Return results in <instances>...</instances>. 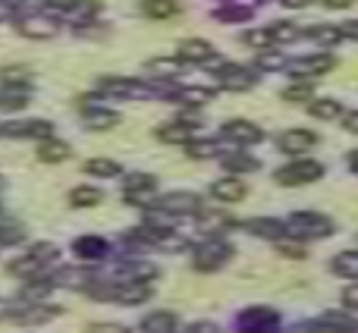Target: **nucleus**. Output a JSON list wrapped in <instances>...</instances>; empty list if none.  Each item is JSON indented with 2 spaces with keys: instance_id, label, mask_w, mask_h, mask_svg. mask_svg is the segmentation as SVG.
Segmentation results:
<instances>
[{
  "instance_id": "cd10ccee",
  "label": "nucleus",
  "mask_w": 358,
  "mask_h": 333,
  "mask_svg": "<svg viewBox=\"0 0 358 333\" xmlns=\"http://www.w3.org/2000/svg\"><path fill=\"white\" fill-rule=\"evenodd\" d=\"M38 157L44 164H60L69 157V145L66 142H57V139H41V148H38Z\"/></svg>"
},
{
  "instance_id": "f8f14e48",
  "label": "nucleus",
  "mask_w": 358,
  "mask_h": 333,
  "mask_svg": "<svg viewBox=\"0 0 358 333\" xmlns=\"http://www.w3.org/2000/svg\"><path fill=\"white\" fill-rule=\"evenodd\" d=\"M0 136H6V139H50V123H44V120L6 123V126H0Z\"/></svg>"
},
{
  "instance_id": "f257e3e1",
  "label": "nucleus",
  "mask_w": 358,
  "mask_h": 333,
  "mask_svg": "<svg viewBox=\"0 0 358 333\" xmlns=\"http://www.w3.org/2000/svg\"><path fill=\"white\" fill-rule=\"evenodd\" d=\"M286 229L296 239H327L334 233V220L324 214H311V211H299L286 220Z\"/></svg>"
},
{
  "instance_id": "e433bc0d",
  "label": "nucleus",
  "mask_w": 358,
  "mask_h": 333,
  "mask_svg": "<svg viewBox=\"0 0 358 333\" xmlns=\"http://www.w3.org/2000/svg\"><path fill=\"white\" fill-rule=\"evenodd\" d=\"M85 173L110 179V176H120V164H117V161H104V157H94V161L85 164Z\"/></svg>"
},
{
  "instance_id": "4c0bfd02",
  "label": "nucleus",
  "mask_w": 358,
  "mask_h": 333,
  "mask_svg": "<svg viewBox=\"0 0 358 333\" xmlns=\"http://www.w3.org/2000/svg\"><path fill=\"white\" fill-rule=\"evenodd\" d=\"M145 16H155V19H164V16H173V13H179V6L173 3V0H145Z\"/></svg>"
},
{
  "instance_id": "c9c22d12",
  "label": "nucleus",
  "mask_w": 358,
  "mask_h": 333,
  "mask_svg": "<svg viewBox=\"0 0 358 333\" xmlns=\"http://www.w3.org/2000/svg\"><path fill=\"white\" fill-rule=\"evenodd\" d=\"M120 274H123L126 280H136V283H145V280L157 277V267H155V264H145V261H138V264H126V267H120Z\"/></svg>"
},
{
  "instance_id": "5701e85b",
  "label": "nucleus",
  "mask_w": 358,
  "mask_h": 333,
  "mask_svg": "<svg viewBox=\"0 0 358 333\" xmlns=\"http://www.w3.org/2000/svg\"><path fill=\"white\" fill-rule=\"evenodd\" d=\"M98 13H101V0H73V6L66 10V16L73 19L76 25H85V22H92Z\"/></svg>"
},
{
  "instance_id": "9b49d317",
  "label": "nucleus",
  "mask_w": 358,
  "mask_h": 333,
  "mask_svg": "<svg viewBox=\"0 0 358 333\" xmlns=\"http://www.w3.org/2000/svg\"><path fill=\"white\" fill-rule=\"evenodd\" d=\"M280 151H286V155H305L308 148H315L317 145V132L311 129H286L283 136L277 139Z\"/></svg>"
},
{
  "instance_id": "7ed1b4c3",
  "label": "nucleus",
  "mask_w": 358,
  "mask_h": 333,
  "mask_svg": "<svg viewBox=\"0 0 358 333\" xmlns=\"http://www.w3.org/2000/svg\"><path fill=\"white\" fill-rule=\"evenodd\" d=\"M54 258H57V248L54 246H35L29 255H25V258L13 261L10 274H16V277H22V280H31V277H38V274H41Z\"/></svg>"
},
{
  "instance_id": "aec40b11",
  "label": "nucleus",
  "mask_w": 358,
  "mask_h": 333,
  "mask_svg": "<svg viewBox=\"0 0 358 333\" xmlns=\"http://www.w3.org/2000/svg\"><path fill=\"white\" fill-rule=\"evenodd\" d=\"M19 35L41 41V38L54 35V22H50V19H44V16H25V19H19Z\"/></svg>"
},
{
  "instance_id": "6e6d98bb",
  "label": "nucleus",
  "mask_w": 358,
  "mask_h": 333,
  "mask_svg": "<svg viewBox=\"0 0 358 333\" xmlns=\"http://www.w3.org/2000/svg\"><path fill=\"white\" fill-rule=\"evenodd\" d=\"M349 166H352V170L358 173V151H352V155H349Z\"/></svg>"
},
{
  "instance_id": "79ce46f5",
  "label": "nucleus",
  "mask_w": 358,
  "mask_h": 333,
  "mask_svg": "<svg viewBox=\"0 0 358 333\" xmlns=\"http://www.w3.org/2000/svg\"><path fill=\"white\" fill-rule=\"evenodd\" d=\"M25 229L19 227V223H0V246H16V242H22Z\"/></svg>"
},
{
  "instance_id": "39448f33",
  "label": "nucleus",
  "mask_w": 358,
  "mask_h": 333,
  "mask_svg": "<svg viewBox=\"0 0 358 333\" xmlns=\"http://www.w3.org/2000/svg\"><path fill=\"white\" fill-rule=\"evenodd\" d=\"M321 176H324V166L317 161H292L277 170L280 185H308V183H317Z\"/></svg>"
},
{
  "instance_id": "72a5a7b5",
  "label": "nucleus",
  "mask_w": 358,
  "mask_h": 333,
  "mask_svg": "<svg viewBox=\"0 0 358 333\" xmlns=\"http://www.w3.org/2000/svg\"><path fill=\"white\" fill-rule=\"evenodd\" d=\"M94 280L92 271H73V267H66V271L57 274V283L60 286H82V290H88Z\"/></svg>"
},
{
  "instance_id": "58836bf2",
  "label": "nucleus",
  "mask_w": 358,
  "mask_h": 333,
  "mask_svg": "<svg viewBox=\"0 0 358 333\" xmlns=\"http://www.w3.org/2000/svg\"><path fill=\"white\" fill-rule=\"evenodd\" d=\"M258 66H261V69H267V73H277V69H286V66H289V60H286V54L261 50V54H258Z\"/></svg>"
},
{
  "instance_id": "a211bd4d",
  "label": "nucleus",
  "mask_w": 358,
  "mask_h": 333,
  "mask_svg": "<svg viewBox=\"0 0 358 333\" xmlns=\"http://www.w3.org/2000/svg\"><path fill=\"white\" fill-rule=\"evenodd\" d=\"M210 195L227 204L242 201V198H245V183H242V179H217V183L210 185Z\"/></svg>"
},
{
  "instance_id": "13d9d810",
  "label": "nucleus",
  "mask_w": 358,
  "mask_h": 333,
  "mask_svg": "<svg viewBox=\"0 0 358 333\" xmlns=\"http://www.w3.org/2000/svg\"><path fill=\"white\" fill-rule=\"evenodd\" d=\"M352 333H358V327H355V330H352Z\"/></svg>"
},
{
  "instance_id": "8fccbe9b",
  "label": "nucleus",
  "mask_w": 358,
  "mask_h": 333,
  "mask_svg": "<svg viewBox=\"0 0 358 333\" xmlns=\"http://www.w3.org/2000/svg\"><path fill=\"white\" fill-rule=\"evenodd\" d=\"M185 333H220V330H217V324H210V321H201V324H192V327L185 330Z\"/></svg>"
},
{
  "instance_id": "423d86ee",
  "label": "nucleus",
  "mask_w": 358,
  "mask_h": 333,
  "mask_svg": "<svg viewBox=\"0 0 358 333\" xmlns=\"http://www.w3.org/2000/svg\"><path fill=\"white\" fill-rule=\"evenodd\" d=\"M336 66V57L334 54H311V57H302V60L289 63V76L292 79H317V76L330 73Z\"/></svg>"
},
{
  "instance_id": "2eb2a0df",
  "label": "nucleus",
  "mask_w": 358,
  "mask_h": 333,
  "mask_svg": "<svg viewBox=\"0 0 358 333\" xmlns=\"http://www.w3.org/2000/svg\"><path fill=\"white\" fill-rule=\"evenodd\" d=\"M176 57L185 63H214V48L208 41H201V38H189V41L179 44Z\"/></svg>"
},
{
  "instance_id": "393cba45",
  "label": "nucleus",
  "mask_w": 358,
  "mask_h": 333,
  "mask_svg": "<svg viewBox=\"0 0 358 333\" xmlns=\"http://www.w3.org/2000/svg\"><path fill=\"white\" fill-rule=\"evenodd\" d=\"M305 35L311 38V41H317V44H324V48H336V44L343 41V29L340 25H311Z\"/></svg>"
},
{
  "instance_id": "c85d7f7f",
  "label": "nucleus",
  "mask_w": 358,
  "mask_h": 333,
  "mask_svg": "<svg viewBox=\"0 0 358 333\" xmlns=\"http://www.w3.org/2000/svg\"><path fill=\"white\" fill-rule=\"evenodd\" d=\"M308 113L317 120H336V117H343V104H336L334 98H311Z\"/></svg>"
},
{
  "instance_id": "37998d69",
  "label": "nucleus",
  "mask_w": 358,
  "mask_h": 333,
  "mask_svg": "<svg viewBox=\"0 0 358 333\" xmlns=\"http://www.w3.org/2000/svg\"><path fill=\"white\" fill-rule=\"evenodd\" d=\"M242 41L252 44V48L264 50L267 44H273V35H271V29H252V31H245V35H242Z\"/></svg>"
},
{
  "instance_id": "473e14b6",
  "label": "nucleus",
  "mask_w": 358,
  "mask_h": 333,
  "mask_svg": "<svg viewBox=\"0 0 358 333\" xmlns=\"http://www.w3.org/2000/svg\"><path fill=\"white\" fill-rule=\"evenodd\" d=\"M101 189H92V185H79V189L69 192V204H76V208H94V204H101Z\"/></svg>"
},
{
  "instance_id": "b1692460",
  "label": "nucleus",
  "mask_w": 358,
  "mask_h": 333,
  "mask_svg": "<svg viewBox=\"0 0 358 333\" xmlns=\"http://www.w3.org/2000/svg\"><path fill=\"white\" fill-rule=\"evenodd\" d=\"M311 98H315V82L311 79H296L292 85L283 88V101H289V104H308Z\"/></svg>"
},
{
  "instance_id": "a18cd8bd",
  "label": "nucleus",
  "mask_w": 358,
  "mask_h": 333,
  "mask_svg": "<svg viewBox=\"0 0 358 333\" xmlns=\"http://www.w3.org/2000/svg\"><path fill=\"white\" fill-rule=\"evenodd\" d=\"M292 333H346V330L330 321H317V324H302V327H296Z\"/></svg>"
},
{
  "instance_id": "412c9836",
  "label": "nucleus",
  "mask_w": 358,
  "mask_h": 333,
  "mask_svg": "<svg viewBox=\"0 0 358 333\" xmlns=\"http://www.w3.org/2000/svg\"><path fill=\"white\" fill-rule=\"evenodd\" d=\"M82 117H85L88 129H113V126H120L117 111H94V107L82 104Z\"/></svg>"
},
{
  "instance_id": "a19ab883",
  "label": "nucleus",
  "mask_w": 358,
  "mask_h": 333,
  "mask_svg": "<svg viewBox=\"0 0 358 333\" xmlns=\"http://www.w3.org/2000/svg\"><path fill=\"white\" fill-rule=\"evenodd\" d=\"M217 19H223V22H245V19H252V10L248 6H220V10L214 13Z\"/></svg>"
},
{
  "instance_id": "a878e982",
  "label": "nucleus",
  "mask_w": 358,
  "mask_h": 333,
  "mask_svg": "<svg viewBox=\"0 0 358 333\" xmlns=\"http://www.w3.org/2000/svg\"><path fill=\"white\" fill-rule=\"evenodd\" d=\"M25 104H29V88H22V85L0 88V111H19Z\"/></svg>"
},
{
  "instance_id": "3c124183",
  "label": "nucleus",
  "mask_w": 358,
  "mask_h": 333,
  "mask_svg": "<svg viewBox=\"0 0 358 333\" xmlns=\"http://www.w3.org/2000/svg\"><path fill=\"white\" fill-rule=\"evenodd\" d=\"M343 129H346V132H355V136H358V111L343 117Z\"/></svg>"
},
{
  "instance_id": "de8ad7c7",
  "label": "nucleus",
  "mask_w": 358,
  "mask_h": 333,
  "mask_svg": "<svg viewBox=\"0 0 358 333\" xmlns=\"http://www.w3.org/2000/svg\"><path fill=\"white\" fill-rule=\"evenodd\" d=\"M343 305H346L349 311H358V283H352L346 292H343Z\"/></svg>"
},
{
  "instance_id": "49530a36",
  "label": "nucleus",
  "mask_w": 358,
  "mask_h": 333,
  "mask_svg": "<svg viewBox=\"0 0 358 333\" xmlns=\"http://www.w3.org/2000/svg\"><path fill=\"white\" fill-rule=\"evenodd\" d=\"M277 252L283 255V258H305V246H302V242H283V239H280Z\"/></svg>"
},
{
  "instance_id": "f3484780",
  "label": "nucleus",
  "mask_w": 358,
  "mask_h": 333,
  "mask_svg": "<svg viewBox=\"0 0 358 333\" xmlns=\"http://www.w3.org/2000/svg\"><path fill=\"white\" fill-rule=\"evenodd\" d=\"M60 315V309H54V305H22V309H13V318H16L19 324H44L50 321V318Z\"/></svg>"
},
{
  "instance_id": "09e8293b",
  "label": "nucleus",
  "mask_w": 358,
  "mask_h": 333,
  "mask_svg": "<svg viewBox=\"0 0 358 333\" xmlns=\"http://www.w3.org/2000/svg\"><path fill=\"white\" fill-rule=\"evenodd\" d=\"M88 333H129V330L120 327V324H92Z\"/></svg>"
},
{
  "instance_id": "c03bdc74",
  "label": "nucleus",
  "mask_w": 358,
  "mask_h": 333,
  "mask_svg": "<svg viewBox=\"0 0 358 333\" xmlns=\"http://www.w3.org/2000/svg\"><path fill=\"white\" fill-rule=\"evenodd\" d=\"M185 151H189V157H210V155H217V145L214 142H189L185 145Z\"/></svg>"
},
{
  "instance_id": "f03ea898",
  "label": "nucleus",
  "mask_w": 358,
  "mask_h": 333,
  "mask_svg": "<svg viewBox=\"0 0 358 333\" xmlns=\"http://www.w3.org/2000/svg\"><path fill=\"white\" fill-rule=\"evenodd\" d=\"M229 258H233V246L223 239H210V242H204V246H198L192 264H195V271L210 274V271H220Z\"/></svg>"
},
{
  "instance_id": "4d7b16f0",
  "label": "nucleus",
  "mask_w": 358,
  "mask_h": 333,
  "mask_svg": "<svg viewBox=\"0 0 358 333\" xmlns=\"http://www.w3.org/2000/svg\"><path fill=\"white\" fill-rule=\"evenodd\" d=\"M10 13H13V10H10V3H0V19H6Z\"/></svg>"
},
{
  "instance_id": "9d476101",
  "label": "nucleus",
  "mask_w": 358,
  "mask_h": 333,
  "mask_svg": "<svg viewBox=\"0 0 358 333\" xmlns=\"http://www.w3.org/2000/svg\"><path fill=\"white\" fill-rule=\"evenodd\" d=\"M195 129H198V120L195 117H182V120H173V123H164L157 129V139L161 142H176V145H189L195 139Z\"/></svg>"
},
{
  "instance_id": "603ef678",
  "label": "nucleus",
  "mask_w": 358,
  "mask_h": 333,
  "mask_svg": "<svg viewBox=\"0 0 358 333\" xmlns=\"http://www.w3.org/2000/svg\"><path fill=\"white\" fill-rule=\"evenodd\" d=\"M340 29H343V35H346V38H352V41H358V19H352V22H343Z\"/></svg>"
},
{
  "instance_id": "f704fd0d",
  "label": "nucleus",
  "mask_w": 358,
  "mask_h": 333,
  "mask_svg": "<svg viewBox=\"0 0 358 333\" xmlns=\"http://www.w3.org/2000/svg\"><path fill=\"white\" fill-rule=\"evenodd\" d=\"M31 79V69L29 66H0V85H25Z\"/></svg>"
},
{
  "instance_id": "2f4dec72",
  "label": "nucleus",
  "mask_w": 358,
  "mask_h": 333,
  "mask_svg": "<svg viewBox=\"0 0 358 333\" xmlns=\"http://www.w3.org/2000/svg\"><path fill=\"white\" fill-rule=\"evenodd\" d=\"M267 29H271L277 44H292V41H299V38H305V31L299 29L296 22H273V25H267Z\"/></svg>"
},
{
  "instance_id": "1a4fd4ad",
  "label": "nucleus",
  "mask_w": 358,
  "mask_h": 333,
  "mask_svg": "<svg viewBox=\"0 0 358 333\" xmlns=\"http://www.w3.org/2000/svg\"><path fill=\"white\" fill-rule=\"evenodd\" d=\"M157 208L173 214V217L198 214V211H201V198H198L195 192H170V195H164L161 201H157Z\"/></svg>"
},
{
  "instance_id": "bb28decb",
  "label": "nucleus",
  "mask_w": 358,
  "mask_h": 333,
  "mask_svg": "<svg viewBox=\"0 0 358 333\" xmlns=\"http://www.w3.org/2000/svg\"><path fill=\"white\" fill-rule=\"evenodd\" d=\"M142 330L145 333H173L176 330V315L173 311H155L142 321Z\"/></svg>"
},
{
  "instance_id": "c756f323",
  "label": "nucleus",
  "mask_w": 358,
  "mask_h": 333,
  "mask_svg": "<svg viewBox=\"0 0 358 333\" xmlns=\"http://www.w3.org/2000/svg\"><path fill=\"white\" fill-rule=\"evenodd\" d=\"M330 271L346 280H358V252H340L330 261Z\"/></svg>"
},
{
  "instance_id": "864d4df0",
  "label": "nucleus",
  "mask_w": 358,
  "mask_h": 333,
  "mask_svg": "<svg viewBox=\"0 0 358 333\" xmlns=\"http://www.w3.org/2000/svg\"><path fill=\"white\" fill-rule=\"evenodd\" d=\"M317 3L330 6V10H346V6H352L355 0H317Z\"/></svg>"
},
{
  "instance_id": "4468645a",
  "label": "nucleus",
  "mask_w": 358,
  "mask_h": 333,
  "mask_svg": "<svg viewBox=\"0 0 358 333\" xmlns=\"http://www.w3.org/2000/svg\"><path fill=\"white\" fill-rule=\"evenodd\" d=\"M151 192H155V176H145V173H132V176L126 179V185H123L126 201H132V204L148 201Z\"/></svg>"
},
{
  "instance_id": "0eeeda50",
  "label": "nucleus",
  "mask_w": 358,
  "mask_h": 333,
  "mask_svg": "<svg viewBox=\"0 0 358 333\" xmlns=\"http://www.w3.org/2000/svg\"><path fill=\"white\" fill-rule=\"evenodd\" d=\"M280 315L271 309H248L239 315V333H277Z\"/></svg>"
},
{
  "instance_id": "20e7f679",
  "label": "nucleus",
  "mask_w": 358,
  "mask_h": 333,
  "mask_svg": "<svg viewBox=\"0 0 358 333\" xmlns=\"http://www.w3.org/2000/svg\"><path fill=\"white\" fill-rule=\"evenodd\" d=\"M98 94H110V98H148L155 88L145 85L138 79H117V76H104L94 82Z\"/></svg>"
},
{
  "instance_id": "5fc2aeb1",
  "label": "nucleus",
  "mask_w": 358,
  "mask_h": 333,
  "mask_svg": "<svg viewBox=\"0 0 358 333\" xmlns=\"http://www.w3.org/2000/svg\"><path fill=\"white\" fill-rule=\"evenodd\" d=\"M283 6H296V10H302V6H308V3H315V0H280Z\"/></svg>"
},
{
  "instance_id": "ddd939ff",
  "label": "nucleus",
  "mask_w": 358,
  "mask_h": 333,
  "mask_svg": "<svg viewBox=\"0 0 358 333\" xmlns=\"http://www.w3.org/2000/svg\"><path fill=\"white\" fill-rule=\"evenodd\" d=\"M223 139H229V142H236V145H258L261 139H264V132L255 123H248V120H229V123L223 126Z\"/></svg>"
},
{
  "instance_id": "4be33fe9",
  "label": "nucleus",
  "mask_w": 358,
  "mask_h": 333,
  "mask_svg": "<svg viewBox=\"0 0 358 333\" xmlns=\"http://www.w3.org/2000/svg\"><path fill=\"white\" fill-rule=\"evenodd\" d=\"M76 255H79L82 261H101L107 255V242L98 239V236H82V239L76 242Z\"/></svg>"
},
{
  "instance_id": "ea45409f",
  "label": "nucleus",
  "mask_w": 358,
  "mask_h": 333,
  "mask_svg": "<svg viewBox=\"0 0 358 333\" xmlns=\"http://www.w3.org/2000/svg\"><path fill=\"white\" fill-rule=\"evenodd\" d=\"M223 166L233 173H252V170H258V161L248 155H229V157H223Z\"/></svg>"
},
{
  "instance_id": "6e6552de",
  "label": "nucleus",
  "mask_w": 358,
  "mask_h": 333,
  "mask_svg": "<svg viewBox=\"0 0 358 333\" xmlns=\"http://www.w3.org/2000/svg\"><path fill=\"white\" fill-rule=\"evenodd\" d=\"M217 82H220V88H227V92H248V88H255V73L245 66H236V63H223V66H217Z\"/></svg>"
},
{
  "instance_id": "7c9ffc66",
  "label": "nucleus",
  "mask_w": 358,
  "mask_h": 333,
  "mask_svg": "<svg viewBox=\"0 0 358 333\" xmlns=\"http://www.w3.org/2000/svg\"><path fill=\"white\" fill-rule=\"evenodd\" d=\"M173 98L179 101V104H185V107H201V104H208V101L214 98V92H210V88L189 85V88H179V92H173Z\"/></svg>"
},
{
  "instance_id": "dca6fc26",
  "label": "nucleus",
  "mask_w": 358,
  "mask_h": 333,
  "mask_svg": "<svg viewBox=\"0 0 358 333\" xmlns=\"http://www.w3.org/2000/svg\"><path fill=\"white\" fill-rule=\"evenodd\" d=\"M245 229L252 236H264V239H283L289 236L283 220H271V217H255V220H245Z\"/></svg>"
},
{
  "instance_id": "6ab92c4d",
  "label": "nucleus",
  "mask_w": 358,
  "mask_h": 333,
  "mask_svg": "<svg viewBox=\"0 0 358 333\" xmlns=\"http://www.w3.org/2000/svg\"><path fill=\"white\" fill-rule=\"evenodd\" d=\"M182 66H185V60H179V57H155V60L145 63V69L151 76H157V79H176L182 73Z\"/></svg>"
}]
</instances>
